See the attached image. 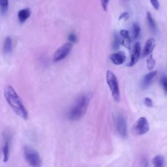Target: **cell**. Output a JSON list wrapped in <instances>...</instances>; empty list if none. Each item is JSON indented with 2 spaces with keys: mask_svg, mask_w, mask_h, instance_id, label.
Returning <instances> with one entry per match:
<instances>
[{
  "mask_svg": "<svg viewBox=\"0 0 167 167\" xmlns=\"http://www.w3.org/2000/svg\"><path fill=\"white\" fill-rule=\"evenodd\" d=\"M152 164L156 167H162L165 165V159L162 155H157L152 159Z\"/></svg>",
  "mask_w": 167,
  "mask_h": 167,
  "instance_id": "cell-17",
  "label": "cell"
},
{
  "mask_svg": "<svg viewBox=\"0 0 167 167\" xmlns=\"http://www.w3.org/2000/svg\"><path fill=\"white\" fill-rule=\"evenodd\" d=\"M120 42L126 48L130 49V37L129 32L126 30H121L120 32Z\"/></svg>",
  "mask_w": 167,
  "mask_h": 167,
  "instance_id": "cell-10",
  "label": "cell"
},
{
  "mask_svg": "<svg viewBox=\"0 0 167 167\" xmlns=\"http://www.w3.org/2000/svg\"><path fill=\"white\" fill-rule=\"evenodd\" d=\"M110 58L114 64L116 65H119L125 61L126 56L125 54L123 52L119 51L118 52L112 54L110 56Z\"/></svg>",
  "mask_w": 167,
  "mask_h": 167,
  "instance_id": "cell-9",
  "label": "cell"
},
{
  "mask_svg": "<svg viewBox=\"0 0 167 167\" xmlns=\"http://www.w3.org/2000/svg\"><path fill=\"white\" fill-rule=\"evenodd\" d=\"M150 130V125L147 119L141 117L138 120L133 127V131L136 135H142L146 134Z\"/></svg>",
  "mask_w": 167,
  "mask_h": 167,
  "instance_id": "cell-6",
  "label": "cell"
},
{
  "mask_svg": "<svg viewBox=\"0 0 167 167\" xmlns=\"http://www.w3.org/2000/svg\"><path fill=\"white\" fill-rule=\"evenodd\" d=\"M106 80L108 86H109L114 100L116 102H119L121 97L117 77L112 71H107L106 74Z\"/></svg>",
  "mask_w": 167,
  "mask_h": 167,
  "instance_id": "cell-3",
  "label": "cell"
},
{
  "mask_svg": "<svg viewBox=\"0 0 167 167\" xmlns=\"http://www.w3.org/2000/svg\"><path fill=\"white\" fill-rule=\"evenodd\" d=\"M140 32V26L139 25V24H137L136 22L133 23V26H132L133 38L134 39H136L138 37H139Z\"/></svg>",
  "mask_w": 167,
  "mask_h": 167,
  "instance_id": "cell-20",
  "label": "cell"
},
{
  "mask_svg": "<svg viewBox=\"0 0 167 167\" xmlns=\"http://www.w3.org/2000/svg\"><path fill=\"white\" fill-rule=\"evenodd\" d=\"M140 45L139 42H135V45L133 46V54L131 56V57H130V60L129 63V67H132L133 65H135L138 60H139L140 55Z\"/></svg>",
  "mask_w": 167,
  "mask_h": 167,
  "instance_id": "cell-8",
  "label": "cell"
},
{
  "mask_svg": "<svg viewBox=\"0 0 167 167\" xmlns=\"http://www.w3.org/2000/svg\"><path fill=\"white\" fill-rule=\"evenodd\" d=\"M4 96L12 110L22 119H28V112L20 97L11 86H6L4 88Z\"/></svg>",
  "mask_w": 167,
  "mask_h": 167,
  "instance_id": "cell-1",
  "label": "cell"
},
{
  "mask_svg": "<svg viewBox=\"0 0 167 167\" xmlns=\"http://www.w3.org/2000/svg\"><path fill=\"white\" fill-rule=\"evenodd\" d=\"M129 18V14L127 12H124L120 14L119 17L120 20H127Z\"/></svg>",
  "mask_w": 167,
  "mask_h": 167,
  "instance_id": "cell-23",
  "label": "cell"
},
{
  "mask_svg": "<svg viewBox=\"0 0 167 167\" xmlns=\"http://www.w3.org/2000/svg\"><path fill=\"white\" fill-rule=\"evenodd\" d=\"M120 38L118 36L117 33H114V39H113V42H112V48L114 50H118L120 48Z\"/></svg>",
  "mask_w": 167,
  "mask_h": 167,
  "instance_id": "cell-21",
  "label": "cell"
},
{
  "mask_svg": "<svg viewBox=\"0 0 167 167\" xmlns=\"http://www.w3.org/2000/svg\"><path fill=\"white\" fill-rule=\"evenodd\" d=\"M23 151L26 161L31 166L37 167L41 165V157L36 150L30 146H26L24 147Z\"/></svg>",
  "mask_w": 167,
  "mask_h": 167,
  "instance_id": "cell-4",
  "label": "cell"
},
{
  "mask_svg": "<svg viewBox=\"0 0 167 167\" xmlns=\"http://www.w3.org/2000/svg\"><path fill=\"white\" fill-rule=\"evenodd\" d=\"M3 162L6 163L8 161L10 155V139L8 136H5L4 144L3 146Z\"/></svg>",
  "mask_w": 167,
  "mask_h": 167,
  "instance_id": "cell-12",
  "label": "cell"
},
{
  "mask_svg": "<svg viewBox=\"0 0 167 167\" xmlns=\"http://www.w3.org/2000/svg\"><path fill=\"white\" fill-rule=\"evenodd\" d=\"M101 5H102L103 10L105 11H106L108 5V3H109V0H101Z\"/></svg>",
  "mask_w": 167,
  "mask_h": 167,
  "instance_id": "cell-27",
  "label": "cell"
},
{
  "mask_svg": "<svg viewBox=\"0 0 167 167\" xmlns=\"http://www.w3.org/2000/svg\"><path fill=\"white\" fill-rule=\"evenodd\" d=\"M92 98V93H88L79 97L68 113V118L71 121H78L86 114Z\"/></svg>",
  "mask_w": 167,
  "mask_h": 167,
  "instance_id": "cell-2",
  "label": "cell"
},
{
  "mask_svg": "<svg viewBox=\"0 0 167 167\" xmlns=\"http://www.w3.org/2000/svg\"><path fill=\"white\" fill-rule=\"evenodd\" d=\"M144 104L148 107L153 106V101L149 97H146L144 99Z\"/></svg>",
  "mask_w": 167,
  "mask_h": 167,
  "instance_id": "cell-25",
  "label": "cell"
},
{
  "mask_svg": "<svg viewBox=\"0 0 167 167\" xmlns=\"http://www.w3.org/2000/svg\"><path fill=\"white\" fill-rule=\"evenodd\" d=\"M150 1L151 5L155 10H158L159 9V3L158 0H150Z\"/></svg>",
  "mask_w": 167,
  "mask_h": 167,
  "instance_id": "cell-24",
  "label": "cell"
},
{
  "mask_svg": "<svg viewBox=\"0 0 167 167\" xmlns=\"http://www.w3.org/2000/svg\"><path fill=\"white\" fill-rule=\"evenodd\" d=\"M157 75V71H151L144 76L142 81V87L143 89H146L150 86L153 79Z\"/></svg>",
  "mask_w": 167,
  "mask_h": 167,
  "instance_id": "cell-13",
  "label": "cell"
},
{
  "mask_svg": "<svg viewBox=\"0 0 167 167\" xmlns=\"http://www.w3.org/2000/svg\"><path fill=\"white\" fill-rule=\"evenodd\" d=\"M147 60H146V65L147 68L149 71H151L153 69L155 65V60H154V58L153 57V55L151 54H149L147 56Z\"/></svg>",
  "mask_w": 167,
  "mask_h": 167,
  "instance_id": "cell-18",
  "label": "cell"
},
{
  "mask_svg": "<svg viewBox=\"0 0 167 167\" xmlns=\"http://www.w3.org/2000/svg\"><path fill=\"white\" fill-rule=\"evenodd\" d=\"M72 45L71 42H67L58 48L54 55V61L58 62L63 60L71 52Z\"/></svg>",
  "mask_w": 167,
  "mask_h": 167,
  "instance_id": "cell-7",
  "label": "cell"
},
{
  "mask_svg": "<svg viewBox=\"0 0 167 167\" xmlns=\"http://www.w3.org/2000/svg\"><path fill=\"white\" fill-rule=\"evenodd\" d=\"M146 18H147V21H148V26H149L150 28L151 29V30L153 32H154V33L157 32V24L155 23L154 19L153 18V17H152L150 12H147Z\"/></svg>",
  "mask_w": 167,
  "mask_h": 167,
  "instance_id": "cell-16",
  "label": "cell"
},
{
  "mask_svg": "<svg viewBox=\"0 0 167 167\" xmlns=\"http://www.w3.org/2000/svg\"><path fill=\"white\" fill-rule=\"evenodd\" d=\"M3 52L5 54L11 53L12 50V41L11 37H7L3 43Z\"/></svg>",
  "mask_w": 167,
  "mask_h": 167,
  "instance_id": "cell-15",
  "label": "cell"
},
{
  "mask_svg": "<svg viewBox=\"0 0 167 167\" xmlns=\"http://www.w3.org/2000/svg\"><path fill=\"white\" fill-rule=\"evenodd\" d=\"M161 83L163 87L164 91L167 93V77L166 76L161 77Z\"/></svg>",
  "mask_w": 167,
  "mask_h": 167,
  "instance_id": "cell-22",
  "label": "cell"
},
{
  "mask_svg": "<svg viewBox=\"0 0 167 167\" xmlns=\"http://www.w3.org/2000/svg\"><path fill=\"white\" fill-rule=\"evenodd\" d=\"M155 42L154 39H153V38L149 39L146 41V44H145L142 56L143 57H146L149 54H151L152 51H153L154 48H155Z\"/></svg>",
  "mask_w": 167,
  "mask_h": 167,
  "instance_id": "cell-11",
  "label": "cell"
},
{
  "mask_svg": "<svg viewBox=\"0 0 167 167\" xmlns=\"http://www.w3.org/2000/svg\"><path fill=\"white\" fill-rule=\"evenodd\" d=\"M114 125L116 130L122 138L127 136V124L125 116L121 114H117L114 116Z\"/></svg>",
  "mask_w": 167,
  "mask_h": 167,
  "instance_id": "cell-5",
  "label": "cell"
},
{
  "mask_svg": "<svg viewBox=\"0 0 167 167\" xmlns=\"http://www.w3.org/2000/svg\"><path fill=\"white\" fill-rule=\"evenodd\" d=\"M68 39L71 42H76L77 41V37H76V35L74 33L69 34Z\"/></svg>",
  "mask_w": 167,
  "mask_h": 167,
  "instance_id": "cell-26",
  "label": "cell"
},
{
  "mask_svg": "<svg viewBox=\"0 0 167 167\" xmlns=\"http://www.w3.org/2000/svg\"><path fill=\"white\" fill-rule=\"evenodd\" d=\"M9 9V0H0V12L2 14L7 13Z\"/></svg>",
  "mask_w": 167,
  "mask_h": 167,
  "instance_id": "cell-19",
  "label": "cell"
},
{
  "mask_svg": "<svg viewBox=\"0 0 167 167\" xmlns=\"http://www.w3.org/2000/svg\"><path fill=\"white\" fill-rule=\"evenodd\" d=\"M31 15V11L30 9L26 8L20 10L18 13V20L21 24H22L28 19Z\"/></svg>",
  "mask_w": 167,
  "mask_h": 167,
  "instance_id": "cell-14",
  "label": "cell"
}]
</instances>
